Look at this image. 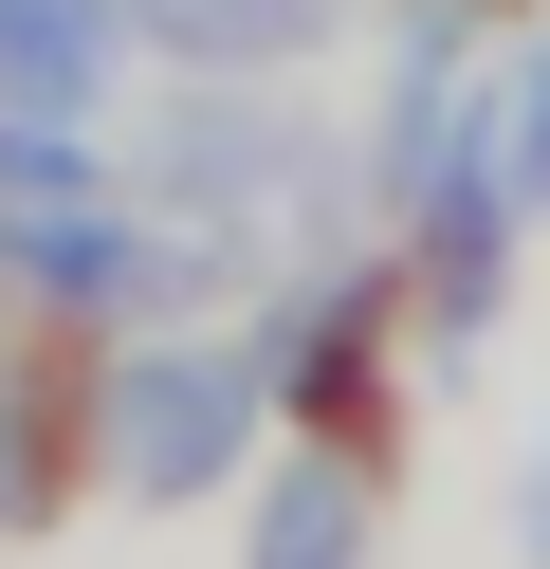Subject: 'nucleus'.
<instances>
[{
	"instance_id": "f257e3e1",
	"label": "nucleus",
	"mask_w": 550,
	"mask_h": 569,
	"mask_svg": "<svg viewBox=\"0 0 550 569\" xmlns=\"http://www.w3.org/2000/svg\"><path fill=\"white\" fill-rule=\"evenodd\" d=\"M147 184L202 202L239 258H330V239H349V166H330L312 129L276 111V92H202V111L147 148Z\"/></svg>"
},
{
	"instance_id": "f03ea898",
	"label": "nucleus",
	"mask_w": 550,
	"mask_h": 569,
	"mask_svg": "<svg viewBox=\"0 0 550 569\" xmlns=\"http://www.w3.org/2000/svg\"><path fill=\"white\" fill-rule=\"evenodd\" d=\"M257 405H276V368L257 349H202V331H147L129 368H110V405H92V459L166 515V496H220L239 478V441H257Z\"/></svg>"
},
{
	"instance_id": "7ed1b4c3",
	"label": "nucleus",
	"mask_w": 550,
	"mask_h": 569,
	"mask_svg": "<svg viewBox=\"0 0 550 569\" xmlns=\"http://www.w3.org/2000/svg\"><path fill=\"white\" fill-rule=\"evenodd\" d=\"M110 239H129V184H110L56 111H0V276L110 312Z\"/></svg>"
},
{
	"instance_id": "20e7f679",
	"label": "nucleus",
	"mask_w": 550,
	"mask_h": 569,
	"mask_svg": "<svg viewBox=\"0 0 550 569\" xmlns=\"http://www.w3.org/2000/svg\"><path fill=\"white\" fill-rule=\"evenodd\" d=\"M386 312H403V276H386V258H293V295L257 312V368H276V405L367 422V386H386Z\"/></svg>"
},
{
	"instance_id": "39448f33",
	"label": "nucleus",
	"mask_w": 550,
	"mask_h": 569,
	"mask_svg": "<svg viewBox=\"0 0 550 569\" xmlns=\"http://www.w3.org/2000/svg\"><path fill=\"white\" fill-rule=\"evenodd\" d=\"M129 92V0H0V111L92 129Z\"/></svg>"
},
{
	"instance_id": "423d86ee",
	"label": "nucleus",
	"mask_w": 550,
	"mask_h": 569,
	"mask_svg": "<svg viewBox=\"0 0 550 569\" xmlns=\"http://www.w3.org/2000/svg\"><path fill=\"white\" fill-rule=\"evenodd\" d=\"M239 569H367V459H349V441H330V459H276Z\"/></svg>"
},
{
	"instance_id": "0eeeda50",
	"label": "nucleus",
	"mask_w": 550,
	"mask_h": 569,
	"mask_svg": "<svg viewBox=\"0 0 550 569\" xmlns=\"http://www.w3.org/2000/svg\"><path fill=\"white\" fill-rule=\"evenodd\" d=\"M349 0H129V38L202 56V74H276V56H312Z\"/></svg>"
},
{
	"instance_id": "6e6552de",
	"label": "nucleus",
	"mask_w": 550,
	"mask_h": 569,
	"mask_svg": "<svg viewBox=\"0 0 550 569\" xmlns=\"http://www.w3.org/2000/svg\"><path fill=\"white\" fill-rule=\"evenodd\" d=\"M513 551L550 569V459H532V478H513Z\"/></svg>"
}]
</instances>
